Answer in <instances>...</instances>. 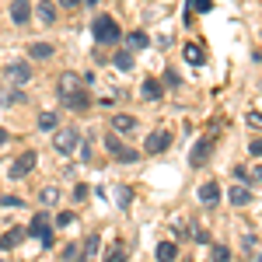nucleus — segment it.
<instances>
[{"instance_id":"f257e3e1","label":"nucleus","mask_w":262,"mask_h":262,"mask_svg":"<svg viewBox=\"0 0 262 262\" xmlns=\"http://www.w3.org/2000/svg\"><path fill=\"white\" fill-rule=\"evenodd\" d=\"M91 28H95V39H98V42H105V46H116V42L122 39L119 25H116V21L108 18V14H101V18H95V25H91Z\"/></svg>"},{"instance_id":"f03ea898","label":"nucleus","mask_w":262,"mask_h":262,"mask_svg":"<svg viewBox=\"0 0 262 262\" xmlns=\"http://www.w3.org/2000/svg\"><path fill=\"white\" fill-rule=\"evenodd\" d=\"M105 150L116 158V161H122V164H133V161H140V150H133V147H126V143L116 137V133H108L105 137Z\"/></svg>"},{"instance_id":"7ed1b4c3","label":"nucleus","mask_w":262,"mask_h":262,"mask_svg":"<svg viewBox=\"0 0 262 262\" xmlns=\"http://www.w3.org/2000/svg\"><path fill=\"white\" fill-rule=\"evenodd\" d=\"M53 147H56L60 154H74V150L81 147V129H74V126H63V129H56Z\"/></svg>"},{"instance_id":"20e7f679","label":"nucleus","mask_w":262,"mask_h":262,"mask_svg":"<svg viewBox=\"0 0 262 262\" xmlns=\"http://www.w3.org/2000/svg\"><path fill=\"white\" fill-rule=\"evenodd\" d=\"M137 126H140V122H137V116L119 112V116H112V126H108V129H112L116 137H133V133H137Z\"/></svg>"},{"instance_id":"39448f33","label":"nucleus","mask_w":262,"mask_h":262,"mask_svg":"<svg viewBox=\"0 0 262 262\" xmlns=\"http://www.w3.org/2000/svg\"><path fill=\"white\" fill-rule=\"evenodd\" d=\"M28 234H32V238H39L46 248L53 245V231H49V224H46V213H35V217H32V224H28Z\"/></svg>"},{"instance_id":"423d86ee","label":"nucleus","mask_w":262,"mask_h":262,"mask_svg":"<svg viewBox=\"0 0 262 262\" xmlns=\"http://www.w3.org/2000/svg\"><path fill=\"white\" fill-rule=\"evenodd\" d=\"M168 147H171V133H168V129L150 133V137H147V143H143V150H147V154H164Z\"/></svg>"},{"instance_id":"0eeeda50","label":"nucleus","mask_w":262,"mask_h":262,"mask_svg":"<svg viewBox=\"0 0 262 262\" xmlns=\"http://www.w3.org/2000/svg\"><path fill=\"white\" fill-rule=\"evenodd\" d=\"M210 154H213V137H206V140H200L196 147H192V154H189V164H192V168H203V164L210 161Z\"/></svg>"},{"instance_id":"6e6552de","label":"nucleus","mask_w":262,"mask_h":262,"mask_svg":"<svg viewBox=\"0 0 262 262\" xmlns=\"http://www.w3.org/2000/svg\"><path fill=\"white\" fill-rule=\"evenodd\" d=\"M35 161H39V154H35V150H25L18 161L11 164V179H25V175L35 168Z\"/></svg>"},{"instance_id":"1a4fd4ad","label":"nucleus","mask_w":262,"mask_h":262,"mask_svg":"<svg viewBox=\"0 0 262 262\" xmlns=\"http://www.w3.org/2000/svg\"><path fill=\"white\" fill-rule=\"evenodd\" d=\"M63 105H67V108L84 112V108H91V98H88V91H81V88H77V91H70V95L63 98Z\"/></svg>"},{"instance_id":"9d476101","label":"nucleus","mask_w":262,"mask_h":262,"mask_svg":"<svg viewBox=\"0 0 262 262\" xmlns=\"http://www.w3.org/2000/svg\"><path fill=\"white\" fill-rule=\"evenodd\" d=\"M217 200H221V185H217V182H203L200 185V203L217 206Z\"/></svg>"},{"instance_id":"9b49d317","label":"nucleus","mask_w":262,"mask_h":262,"mask_svg":"<svg viewBox=\"0 0 262 262\" xmlns=\"http://www.w3.org/2000/svg\"><path fill=\"white\" fill-rule=\"evenodd\" d=\"M28 14H32L28 0H14V4H11V21H14V25H25V21H28Z\"/></svg>"},{"instance_id":"f8f14e48","label":"nucleus","mask_w":262,"mask_h":262,"mask_svg":"<svg viewBox=\"0 0 262 262\" xmlns=\"http://www.w3.org/2000/svg\"><path fill=\"white\" fill-rule=\"evenodd\" d=\"M25 234H28L25 227H14V231H7V234L0 238V248H18V245L25 242Z\"/></svg>"},{"instance_id":"ddd939ff","label":"nucleus","mask_w":262,"mask_h":262,"mask_svg":"<svg viewBox=\"0 0 262 262\" xmlns=\"http://www.w3.org/2000/svg\"><path fill=\"white\" fill-rule=\"evenodd\" d=\"M98 259V238L91 234V238H84V248H81V259L77 262H95Z\"/></svg>"},{"instance_id":"4468645a","label":"nucleus","mask_w":262,"mask_h":262,"mask_svg":"<svg viewBox=\"0 0 262 262\" xmlns=\"http://www.w3.org/2000/svg\"><path fill=\"white\" fill-rule=\"evenodd\" d=\"M179 259V245L175 242H161L158 245V262H175Z\"/></svg>"},{"instance_id":"2eb2a0df","label":"nucleus","mask_w":262,"mask_h":262,"mask_svg":"<svg viewBox=\"0 0 262 262\" xmlns=\"http://www.w3.org/2000/svg\"><path fill=\"white\" fill-rule=\"evenodd\" d=\"M7 77H11L14 84H25L28 77H32V70H28V63H14V67L7 70Z\"/></svg>"},{"instance_id":"dca6fc26","label":"nucleus","mask_w":262,"mask_h":262,"mask_svg":"<svg viewBox=\"0 0 262 262\" xmlns=\"http://www.w3.org/2000/svg\"><path fill=\"white\" fill-rule=\"evenodd\" d=\"M161 95H164V88L154 81V77H150V81H143V98H147V101H161Z\"/></svg>"},{"instance_id":"f3484780","label":"nucleus","mask_w":262,"mask_h":262,"mask_svg":"<svg viewBox=\"0 0 262 262\" xmlns=\"http://www.w3.org/2000/svg\"><path fill=\"white\" fill-rule=\"evenodd\" d=\"M77 88H81V77H77V74H63L60 77V95L63 98H67L70 91H77Z\"/></svg>"},{"instance_id":"a211bd4d","label":"nucleus","mask_w":262,"mask_h":262,"mask_svg":"<svg viewBox=\"0 0 262 262\" xmlns=\"http://www.w3.org/2000/svg\"><path fill=\"white\" fill-rule=\"evenodd\" d=\"M39 21H42V25H53V21H56V7H53L49 0H42V4H39Z\"/></svg>"},{"instance_id":"6ab92c4d","label":"nucleus","mask_w":262,"mask_h":262,"mask_svg":"<svg viewBox=\"0 0 262 262\" xmlns=\"http://www.w3.org/2000/svg\"><path fill=\"white\" fill-rule=\"evenodd\" d=\"M231 203H234V206H245V203H252V192H248L245 185H234V189H231Z\"/></svg>"},{"instance_id":"aec40b11","label":"nucleus","mask_w":262,"mask_h":262,"mask_svg":"<svg viewBox=\"0 0 262 262\" xmlns=\"http://www.w3.org/2000/svg\"><path fill=\"white\" fill-rule=\"evenodd\" d=\"M116 200H119V210H129V203H133V189H129V185H119V189H116Z\"/></svg>"},{"instance_id":"412c9836","label":"nucleus","mask_w":262,"mask_h":262,"mask_svg":"<svg viewBox=\"0 0 262 262\" xmlns=\"http://www.w3.org/2000/svg\"><path fill=\"white\" fill-rule=\"evenodd\" d=\"M35 60H49L53 56V46H46V42H32V49H28Z\"/></svg>"},{"instance_id":"4be33fe9","label":"nucleus","mask_w":262,"mask_h":262,"mask_svg":"<svg viewBox=\"0 0 262 262\" xmlns=\"http://www.w3.org/2000/svg\"><path fill=\"white\" fill-rule=\"evenodd\" d=\"M56 200H60V189H56V185H49V189H42V192H39V203H42V206H53Z\"/></svg>"},{"instance_id":"5701e85b","label":"nucleus","mask_w":262,"mask_h":262,"mask_svg":"<svg viewBox=\"0 0 262 262\" xmlns=\"http://www.w3.org/2000/svg\"><path fill=\"white\" fill-rule=\"evenodd\" d=\"M116 67H119V70H133V53H129V49H119V53H116Z\"/></svg>"},{"instance_id":"b1692460","label":"nucleus","mask_w":262,"mask_h":262,"mask_svg":"<svg viewBox=\"0 0 262 262\" xmlns=\"http://www.w3.org/2000/svg\"><path fill=\"white\" fill-rule=\"evenodd\" d=\"M105 262H126V245L116 242V245H112V252L105 255Z\"/></svg>"},{"instance_id":"393cba45","label":"nucleus","mask_w":262,"mask_h":262,"mask_svg":"<svg viewBox=\"0 0 262 262\" xmlns=\"http://www.w3.org/2000/svg\"><path fill=\"white\" fill-rule=\"evenodd\" d=\"M185 60H189V63H196V67L203 63V49L196 46V42H189V46H185Z\"/></svg>"},{"instance_id":"a878e982","label":"nucleus","mask_w":262,"mask_h":262,"mask_svg":"<svg viewBox=\"0 0 262 262\" xmlns=\"http://www.w3.org/2000/svg\"><path fill=\"white\" fill-rule=\"evenodd\" d=\"M39 129H56V112H42L39 116Z\"/></svg>"},{"instance_id":"bb28decb","label":"nucleus","mask_w":262,"mask_h":262,"mask_svg":"<svg viewBox=\"0 0 262 262\" xmlns=\"http://www.w3.org/2000/svg\"><path fill=\"white\" fill-rule=\"evenodd\" d=\"M210 7H213V0H192L185 11H210Z\"/></svg>"},{"instance_id":"cd10ccee","label":"nucleus","mask_w":262,"mask_h":262,"mask_svg":"<svg viewBox=\"0 0 262 262\" xmlns=\"http://www.w3.org/2000/svg\"><path fill=\"white\" fill-rule=\"evenodd\" d=\"M227 259H231V252H227L224 245H217V248H213V262H227Z\"/></svg>"},{"instance_id":"c85d7f7f","label":"nucleus","mask_w":262,"mask_h":262,"mask_svg":"<svg viewBox=\"0 0 262 262\" xmlns=\"http://www.w3.org/2000/svg\"><path fill=\"white\" fill-rule=\"evenodd\" d=\"M21 101H28V98H25V95H21V91H11V95H7V98H4V105H21Z\"/></svg>"},{"instance_id":"c756f323","label":"nucleus","mask_w":262,"mask_h":262,"mask_svg":"<svg viewBox=\"0 0 262 262\" xmlns=\"http://www.w3.org/2000/svg\"><path fill=\"white\" fill-rule=\"evenodd\" d=\"M129 42H133L137 49H143V46H147V35H143V32H133V35H129Z\"/></svg>"},{"instance_id":"7c9ffc66","label":"nucleus","mask_w":262,"mask_h":262,"mask_svg":"<svg viewBox=\"0 0 262 262\" xmlns=\"http://www.w3.org/2000/svg\"><path fill=\"white\" fill-rule=\"evenodd\" d=\"M248 126H255V129H262V112H248Z\"/></svg>"},{"instance_id":"2f4dec72","label":"nucleus","mask_w":262,"mask_h":262,"mask_svg":"<svg viewBox=\"0 0 262 262\" xmlns=\"http://www.w3.org/2000/svg\"><path fill=\"white\" fill-rule=\"evenodd\" d=\"M63 259H67V262H77V259H81V252H77V248H74V245H70V248H67V252H63Z\"/></svg>"},{"instance_id":"473e14b6","label":"nucleus","mask_w":262,"mask_h":262,"mask_svg":"<svg viewBox=\"0 0 262 262\" xmlns=\"http://www.w3.org/2000/svg\"><path fill=\"white\" fill-rule=\"evenodd\" d=\"M245 182H262V168H255V171H245Z\"/></svg>"},{"instance_id":"72a5a7b5","label":"nucleus","mask_w":262,"mask_h":262,"mask_svg":"<svg viewBox=\"0 0 262 262\" xmlns=\"http://www.w3.org/2000/svg\"><path fill=\"white\" fill-rule=\"evenodd\" d=\"M4 206H25V200H18V196H4Z\"/></svg>"},{"instance_id":"f704fd0d","label":"nucleus","mask_w":262,"mask_h":262,"mask_svg":"<svg viewBox=\"0 0 262 262\" xmlns=\"http://www.w3.org/2000/svg\"><path fill=\"white\" fill-rule=\"evenodd\" d=\"M70 221H74V213H60V217H56V224H60V227H67Z\"/></svg>"},{"instance_id":"c9c22d12","label":"nucleus","mask_w":262,"mask_h":262,"mask_svg":"<svg viewBox=\"0 0 262 262\" xmlns=\"http://www.w3.org/2000/svg\"><path fill=\"white\" fill-rule=\"evenodd\" d=\"M248 150H252L255 158H262V140H252V147H248Z\"/></svg>"},{"instance_id":"e433bc0d","label":"nucleus","mask_w":262,"mask_h":262,"mask_svg":"<svg viewBox=\"0 0 262 262\" xmlns=\"http://www.w3.org/2000/svg\"><path fill=\"white\" fill-rule=\"evenodd\" d=\"M63 7H70V11H74V7H77V4H84V0H60Z\"/></svg>"},{"instance_id":"4c0bfd02","label":"nucleus","mask_w":262,"mask_h":262,"mask_svg":"<svg viewBox=\"0 0 262 262\" xmlns=\"http://www.w3.org/2000/svg\"><path fill=\"white\" fill-rule=\"evenodd\" d=\"M4 140H7V133H4V129H0V143H4Z\"/></svg>"},{"instance_id":"58836bf2","label":"nucleus","mask_w":262,"mask_h":262,"mask_svg":"<svg viewBox=\"0 0 262 262\" xmlns=\"http://www.w3.org/2000/svg\"><path fill=\"white\" fill-rule=\"evenodd\" d=\"M84 4H98V0H84Z\"/></svg>"}]
</instances>
